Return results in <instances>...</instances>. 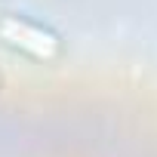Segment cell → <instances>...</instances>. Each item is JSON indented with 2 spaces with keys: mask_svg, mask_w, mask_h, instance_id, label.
<instances>
[{
  "mask_svg": "<svg viewBox=\"0 0 157 157\" xmlns=\"http://www.w3.org/2000/svg\"><path fill=\"white\" fill-rule=\"evenodd\" d=\"M0 37H3L10 46L25 49L34 59H56V52H59L56 34H49V31H43V28H37V25L19 19V16L0 19Z\"/></svg>",
  "mask_w": 157,
  "mask_h": 157,
  "instance_id": "cell-1",
  "label": "cell"
}]
</instances>
